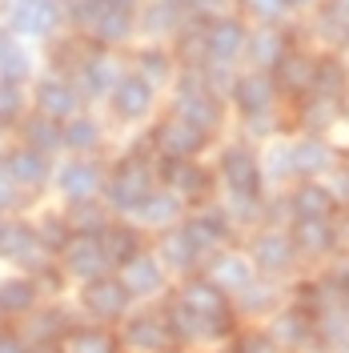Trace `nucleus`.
I'll list each match as a JSON object with an SVG mask.
<instances>
[{
	"mask_svg": "<svg viewBox=\"0 0 349 353\" xmlns=\"http://www.w3.org/2000/svg\"><path fill=\"white\" fill-rule=\"evenodd\" d=\"M209 277H213L225 293L245 289L253 281V261H245V257H217V261L209 265Z\"/></svg>",
	"mask_w": 349,
	"mask_h": 353,
	"instance_id": "obj_40",
	"label": "nucleus"
},
{
	"mask_svg": "<svg viewBox=\"0 0 349 353\" xmlns=\"http://www.w3.org/2000/svg\"><path fill=\"white\" fill-rule=\"evenodd\" d=\"M293 257H297L293 237L281 233V229H265L261 237L253 241V253H249L253 269H261V273H285L293 265Z\"/></svg>",
	"mask_w": 349,
	"mask_h": 353,
	"instance_id": "obj_25",
	"label": "nucleus"
},
{
	"mask_svg": "<svg viewBox=\"0 0 349 353\" xmlns=\"http://www.w3.org/2000/svg\"><path fill=\"white\" fill-rule=\"evenodd\" d=\"M112 273L125 281V289L132 293V301L157 297V293L165 289V265L157 261V253H149V249H141L137 257H129L125 265H117Z\"/></svg>",
	"mask_w": 349,
	"mask_h": 353,
	"instance_id": "obj_20",
	"label": "nucleus"
},
{
	"mask_svg": "<svg viewBox=\"0 0 349 353\" xmlns=\"http://www.w3.org/2000/svg\"><path fill=\"white\" fill-rule=\"evenodd\" d=\"M0 161H4L8 176L21 185V193H28V201L52 189V165H57L52 157H44V153H37V149L21 145V141H12V145L0 149Z\"/></svg>",
	"mask_w": 349,
	"mask_h": 353,
	"instance_id": "obj_10",
	"label": "nucleus"
},
{
	"mask_svg": "<svg viewBox=\"0 0 349 353\" xmlns=\"http://www.w3.org/2000/svg\"><path fill=\"white\" fill-rule=\"evenodd\" d=\"M309 92L313 97H329V101H341V92H346V65L337 57H313Z\"/></svg>",
	"mask_w": 349,
	"mask_h": 353,
	"instance_id": "obj_35",
	"label": "nucleus"
},
{
	"mask_svg": "<svg viewBox=\"0 0 349 353\" xmlns=\"http://www.w3.org/2000/svg\"><path fill=\"white\" fill-rule=\"evenodd\" d=\"M157 261L165 265V269H193V265L201 261V253H197V245L189 241V233H185V225H181V221L161 229Z\"/></svg>",
	"mask_w": 349,
	"mask_h": 353,
	"instance_id": "obj_31",
	"label": "nucleus"
},
{
	"mask_svg": "<svg viewBox=\"0 0 349 353\" xmlns=\"http://www.w3.org/2000/svg\"><path fill=\"white\" fill-rule=\"evenodd\" d=\"M101 245H105L112 269H117V265H125L129 257H137V253L145 249V237H141V229L129 225V221H109V225L101 229Z\"/></svg>",
	"mask_w": 349,
	"mask_h": 353,
	"instance_id": "obj_32",
	"label": "nucleus"
},
{
	"mask_svg": "<svg viewBox=\"0 0 349 353\" xmlns=\"http://www.w3.org/2000/svg\"><path fill=\"white\" fill-rule=\"evenodd\" d=\"M289 161H293V169L301 176H313V173H321L329 165V145L317 137V132H309V137H301L293 149H289Z\"/></svg>",
	"mask_w": 349,
	"mask_h": 353,
	"instance_id": "obj_37",
	"label": "nucleus"
},
{
	"mask_svg": "<svg viewBox=\"0 0 349 353\" xmlns=\"http://www.w3.org/2000/svg\"><path fill=\"white\" fill-rule=\"evenodd\" d=\"M221 176H225L229 193H245V197L261 193V165L249 145H229L221 153Z\"/></svg>",
	"mask_w": 349,
	"mask_h": 353,
	"instance_id": "obj_19",
	"label": "nucleus"
},
{
	"mask_svg": "<svg viewBox=\"0 0 349 353\" xmlns=\"http://www.w3.org/2000/svg\"><path fill=\"white\" fill-rule=\"evenodd\" d=\"M169 112L181 117V121H189V125H197V129L213 132L221 125V112H225V97L205 85L201 68H181V81L173 85V109Z\"/></svg>",
	"mask_w": 349,
	"mask_h": 353,
	"instance_id": "obj_2",
	"label": "nucleus"
},
{
	"mask_svg": "<svg viewBox=\"0 0 349 353\" xmlns=\"http://www.w3.org/2000/svg\"><path fill=\"white\" fill-rule=\"evenodd\" d=\"M129 68L137 72V77H145L149 85H169L177 77V57H173V48H165L161 41H149V44H141L137 52H132V61Z\"/></svg>",
	"mask_w": 349,
	"mask_h": 353,
	"instance_id": "obj_28",
	"label": "nucleus"
},
{
	"mask_svg": "<svg viewBox=\"0 0 349 353\" xmlns=\"http://www.w3.org/2000/svg\"><path fill=\"white\" fill-rule=\"evenodd\" d=\"M149 141H153L157 157H197L205 145H209V132L169 112V117L149 132Z\"/></svg>",
	"mask_w": 349,
	"mask_h": 353,
	"instance_id": "obj_16",
	"label": "nucleus"
},
{
	"mask_svg": "<svg viewBox=\"0 0 349 353\" xmlns=\"http://www.w3.org/2000/svg\"><path fill=\"white\" fill-rule=\"evenodd\" d=\"M37 77V52L32 44L17 37L8 24H0V81H12V85H24Z\"/></svg>",
	"mask_w": 349,
	"mask_h": 353,
	"instance_id": "obj_21",
	"label": "nucleus"
},
{
	"mask_svg": "<svg viewBox=\"0 0 349 353\" xmlns=\"http://www.w3.org/2000/svg\"><path fill=\"white\" fill-rule=\"evenodd\" d=\"M153 189H157V149H153V141L145 137L132 153H125L109 169L105 189H101V201L109 205L112 213L132 217V213H137V205L149 197Z\"/></svg>",
	"mask_w": 349,
	"mask_h": 353,
	"instance_id": "obj_1",
	"label": "nucleus"
},
{
	"mask_svg": "<svg viewBox=\"0 0 349 353\" xmlns=\"http://www.w3.org/2000/svg\"><path fill=\"white\" fill-rule=\"evenodd\" d=\"M233 353H281V345L269 333H245V337H237V350Z\"/></svg>",
	"mask_w": 349,
	"mask_h": 353,
	"instance_id": "obj_45",
	"label": "nucleus"
},
{
	"mask_svg": "<svg viewBox=\"0 0 349 353\" xmlns=\"http://www.w3.org/2000/svg\"><path fill=\"white\" fill-rule=\"evenodd\" d=\"M24 112H28V88L0 81V132H12Z\"/></svg>",
	"mask_w": 349,
	"mask_h": 353,
	"instance_id": "obj_42",
	"label": "nucleus"
},
{
	"mask_svg": "<svg viewBox=\"0 0 349 353\" xmlns=\"http://www.w3.org/2000/svg\"><path fill=\"white\" fill-rule=\"evenodd\" d=\"M289 44H293V37L285 32L281 24H257V28L245 37V52H241V57H249L253 68H273L277 57H281Z\"/></svg>",
	"mask_w": 349,
	"mask_h": 353,
	"instance_id": "obj_26",
	"label": "nucleus"
},
{
	"mask_svg": "<svg viewBox=\"0 0 349 353\" xmlns=\"http://www.w3.org/2000/svg\"><path fill=\"white\" fill-rule=\"evenodd\" d=\"M61 125H65V121H52V117H44V112L28 109L12 132H17L21 145H28V149H37V153L57 161V157L65 153V129H61Z\"/></svg>",
	"mask_w": 349,
	"mask_h": 353,
	"instance_id": "obj_22",
	"label": "nucleus"
},
{
	"mask_svg": "<svg viewBox=\"0 0 349 353\" xmlns=\"http://www.w3.org/2000/svg\"><path fill=\"white\" fill-rule=\"evenodd\" d=\"M0 24L28 44H41L65 28V0H0Z\"/></svg>",
	"mask_w": 349,
	"mask_h": 353,
	"instance_id": "obj_3",
	"label": "nucleus"
},
{
	"mask_svg": "<svg viewBox=\"0 0 349 353\" xmlns=\"http://www.w3.org/2000/svg\"><path fill=\"white\" fill-rule=\"evenodd\" d=\"M132 37H137V8L109 4V0H105V8L97 12L92 28L85 32L88 44H97V48H117V52H121Z\"/></svg>",
	"mask_w": 349,
	"mask_h": 353,
	"instance_id": "obj_17",
	"label": "nucleus"
},
{
	"mask_svg": "<svg viewBox=\"0 0 349 353\" xmlns=\"http://www.w3.org/2000/svg\"><path fill=\"white\" fill-rule=\"evenodd\" d=\"M269 337L277 341V345H301L306 337H313V317H306L301 309H293V313H281L277 321H273V330H269Z\"/></svg>",
	"mask_w": 349,
	"mask_h": 353,
	"instance_id": "obj_41",
	"label": "nucleus"
},
{
	"mask_svg": "<svg viewBox=\"0 0 349 353\" xmlns=\"http://www.w3.org/2000/svg\"><path fill=\"white\" fill-rule=\"evenodd\" d=\"M121 350H132V353H165L173 345L177 337L165 321V313H149V309H129L121 321Z\"/></svg>",
	"mask_w": 349,
	"mask_h": 353,
	"instance_id": "obj_11",
	"label": "nucleus"
},
{
	"mask_svg": "<svg viewBox=\"0 0 349 353\" xmlns=\"http://www.w3.org/2000/svg\"><path fill=\"white\" fill-rule=\"evenodd\" d=\"M289 12H306V8H317V0H285Z\"/></svg>",
	"mask_w": 349,
	"mask_h": 353,
	"instance_id": "obj_47",
	"label": "nucleus"
},
{
	"mask_svg": "<svg viewBox=\"0 0 349 353\" xmlns=\"http://www.w3.org/2000/svg\"><path fill=\"white\" fill-rule=\"evenodd\" d=\"M28 109L44 112V117H52V121H68L72 112L88 109L85 97H81V88L72 85V77L65 72H37L32 81H28Z\"/></svg>",
	"mask_w": 349,
	"mask_h": 353,
	"instance_id": "obj_8",
	"label": "nucleus"
},
{
	"mask_svg": "<svg viewBox=\"0 0 349 353\" xmlns=\"http://www.w3.org/2000/svg\"><path fill=\"white\" fill-rule=\"evenodd\" d=\"M249 24L233 12H217L205 21V65H233L245 52Z\"/></svg>",
	"mask_w": 349,
	"mask_h": 353,
	"instance_id": "obj_13",
	"label": "nucleus"
},
{
	"mask_svg": "<svg viewBox=\"0 0 349 353\" xmlns=\"http://www.w3.org/2000/svg\"><path fill=\"white\" fill-rule=\"evenodd\" d=\"M77 325V317H72V309L61 305V297H44L37 309H28L21 321H17V333L24 337V345H37V341H61L68 330Z\"/></svg>",
	"mask_w": 349,
	"mask_h": 353,
	"instance_id": "obj_14",
	"label": "nucleus"
},
{
	"mask_svg": "<svg viewBox=\"0 0 349 353\" xmlns=\"http://www.w3.org/2000/svg\"><path fill=\"white\" fill-rule=\"evenodd\" d=\"M57 265L77 285H85V281L101 277V273H112V261L105 253V245H101V233H72L65 241V249L57 253Z\"/></svg>",
	"mask_w": 349,
	"mask_h": 353,
	"instance_id": "obj_9",
	"label": "nucleus"
},
{
	"mask_svg": "<svg viewBox=\"0 0 349 353\" xmlns=\"http://www.w3.org/2000/svg\"><path fill=\"white\" fill-rule=\"evenodd\" d=\"M289 237H293V249H297V253H313V257L326 253V249H333V241H337V233L329 229L326 217H301Z\"/></svg>",
	"mask_w": 349,
	"mask_h": 353,
	"instance_id": "obj_34",
	"label": "nucleus"
},
{
	"mask_svg": "<svg viewBox=\"0 0 349 353\" xmlns=\"http://www.w3.org/2000/svg\"><path fill=\"white\" fill-rule=\"evenodd\" d=\"M289 209H293V217H329L333 213V193L329 189H321V185H313V181H306L293 197H289Z\"/></svg>",
	"mask_w": 349,
	"mask_h": 353,
	"instance_id": "obj_39",
	"label": "nucleus"
},
{
	"mask_svg": "<svg viewBox=\"0 0 349 353\" xmlns=\"http://www.w3.org/2000/svg\"><path fill=\"white\" fill-rule=\"evenodd\" d=\"M269 72H273V85H277L281 97H306L309 81H313V57L301 52L297 44H289Z\"/></svg>",
	"mask_w": 349,
	"mask_h": 353,
	"instance_id": "obj_23",
	"label": "nucleus"
},
{
	"mask_svg": "<svg viewBox=\"0 0 349 353\" xmlns=\"http://www.w3.org/2000/svg\"><path fill=\"white\" fill-rule=\"evenodd\" d=\"M157 176L181 201H201L209 193V173L193 165V157H157Z\"/></svg>",
	"mask_w": 349,
	"mask_h": 353,
	"instance_id": "obj_18",
	"label": "nucleus"
},
{
	"mask_svg": "<svg viewBox=\"0 0 349 353\" xmlns=\"http://www.w3.org/2000/svg\"><path fill=\"white\" fill-rule=\"evenodd\" d=\"M32 225H37V241H41V249H48L52 257H57V253L65 249V241L72 237V225H68L65 209H44Z\"/></svg>",
	"mask_w": 349,
	"mask_h": 353,
	"instance_id": "obj_38",
	"label": "nucleus"
},
{
	"mask_svg": "<svg viewBox=\"0 0 349 353\" xmlns=\"http://www.w3.org/2000/svg\"><path fill=\"white\" fill-rule=\"evenodd\" d=\"M24 205H28V193H21V185L8 176L0 161V213H24Z\"/></svg>",
	"mask_w": 349,
	"mask_h": 353,
	"instance_id": "obj_44",
	"label": "nucleus"
},
{
	"mask_svg": "<svg viewBox=\"0 0 349 353\" xmlns=\"http://www.w3.org/2000/svg\"><path fill=\"white\" fill-rule=\"evenodd\" d=\"M65 353H121V337L109 325H97V321H77L72 330L61 337Z\"/></svg>",
	"mask_w": 349,
	"mask_h": 353,
	"instance_id": "obj_29",
	"label": "nucleus"
},
{
	"mask_svg": "<svg viewBox=\"0 0 349 353\" xmlns=\"http://www.w3.org/2000/svg\"><path fill=\"white\" fill-rule=\"evenodd\" d=\"M277 97H281V92L273 85V72H269V68H245V72L233 77V85H229V101H233L245 117L273 112Z\"/></svg>",
	"mask_w": 349,
	"mask_h": 353,
	"instance_id": "obj_15",
	"label": "nucleus"
},
{
	"mask_svg": "<svg viewBox=\"0 0 349 353\" xmlns=\"http://www.w3.org/2000/svg\"><path fill=\"white\" fill-rule=\"evenodd\" d=\"M237 4L253 24H285V17H289L285 0H237Z\"/></svg>",
	"mask_w": 349,
	"mask_h": 353,
	"instance_id": "obj_43",
	"label": "nucleus"
},
{
	"mask_svg": "<svg viewBox=\"0 0 349 353\" xmlns=\"http://www.w3.org/2000/svg\"><path fill=\"white\" fill-rule=\"evenodd\" d=\"M181 209H185V201L169 193V189H153L149 197L137 205V213L132 217L141 221V225H149V229H165V225H177L181 221Z\"/></svg>",
	"mask_w": 349,
	"mask_h": 353,
	"instance_id": "obj_33",
	"label": "nucleus"
},
{
	"mask_svg": "<svg viewBox=\"0 0 349 353\" xmlns=\"http://www.w3.org/2000/svg\"><path fill=\"white\" fill-rule=\"evenodd\" d=\"M61 129H65V153L92 157V153H101V149H105V125H101L88 109L72 112Z\"/></svg>",
	"mask_w": 349,
	"mask_h": 353,
	"instance_id": "obj_30",
	"label": "nucleus"
},
{
	"mask_svg": "<svg viewBox=\"0 0 349 353\" xmlns=\"http://www.w3.org/2000/svg\"><path fill=\"white\" fill-rule=\"evenodd\" d=\"M0 261L17 265L21 273H37L52 261V253L37 241V225L24 213H0Z\"/></svg>",
	"mask_w": 349,
	"mask_h": 353,
	"instance_id": "obj_5",
	"label": "nucleus"
},
{
	"mask_svg": "<svg viewBox=\"0 0 349 353\" xmlns=\"http://www.w3.org/2000/svg\"><path fill=\"white\" fill-rule=\"evenodd\" d=\"M44 297H41V285L28 277V273H12L0 281V317L4 321H21L28 309H37Z\"/></svg>",
	"mask_w": 349,
	"mask_h": 353,
	"instance_id": "obj_27",
	"label": "nucleus"
},
{
	"mask_svg": "<svg viewBox=\"0 0 349 353\" xmlns=\"http://www.w3.org/2000/svg\"><path fill=\"white\" fill-rule=\"evenodd\" d=\"M77 305L85 313V321H97V325H117L125 313L132 309V293L125 289V281L117 273H101L81 285L77 293Z\"/></svg>",
	"mask_w": 349,
	"mask_h": 353,
	"instance_id": "obj_6",
	"label": "nucleus"
},
{
	"mask_svg": "<svg viewBox=\"0 0 349 353\" xmlns=\"http://www.w3.org/2000/svg\"><path fill=\"white\" fill-rule=\"evenodd\" d=\"M65 217H68V225H72V233H101L112 221V209L101 197H88V201L65 205Z\"/></svg>",
	"mask_w": 349,
	"mask_h": 353,
	"instance_id": "obj_36",
	"label": "nucleus"
},
{
	"mask_svg": "<svg viewBox=\"0 0 349 353\" xmlns=\"http://www.w3.org/2000/svg\"><path fill=\"white\" fill-rule=\"evenodd\" d=\"M125 68H129V65L121 61V52H117V48H97V44H85L81 61H77V68H72L68 77H72V85L81 88L85 105H92V101H105V92L121 81V72H125Z\"/></svg>",
	"mask_w": 349,
	"mask_h": 353,
	"instance_id": "obj_7",
	"label": "nucleus"
},
{
	"mask_svg": "<svg viewBox=\"0 0 349 353\" xmlns=\"http://www.w3.org/2000/svg\"><path fill=\"white\" fill-rule=\"evenodd\" d=\"M28 353H65L61 341H37V345H28Z\"/></svg>",
	"mask_w": 349,
	"mask_h": 353,
	"instance_id": "obj_46",
	"label": "nucleus"
},
{
	"mask_svg": "<svg viewBox=\"0 0 349 353\" xmlns=\"http://www.w3.org/2000/svg\"><path fill=\"white\" fill-rule=\"evenodd\" d=\"M185 225V233H189V241L197 245V253L205 257V253H217L221 245L229 241V217L221 213V209H201V213H193V217L181 221Z\"/></svg>",
	"mask_w": 349,
	"mask_h": 353,
	"instance_id": "obj_24",
	"label": "nucleus"
},
{
	"mask_svg": "<svg viewBox=\"0 0 349 353\" xmlns=\"http://www.w3.org/2000/svg\"><path fill=\"white\" fill-rule=\"evenodd\" d=\"M105 105H109V112L117 121L137 125V121H145V117L157 109V85H149L145 77H137L132 68H125L121 81L105 92Z\"/></svg>",
	"mask_w": 349,
	"mask_h": 353,
	"instance_id": "obj_12",
	"label": "nucleus"
},
{
	"mask_svg": "<svg viewBox=\"0 0 349 353\" xmlns=\"http://www.w3.org/2000/svg\"><path fill=\"white\" fill-rule=\"evenodd\" d=\"M105 161L101 153H68L65 161H57L52 165V189H57V197L72 205V201H88V197H101V189H105Z\"/></svg>",
	"mask_w": 349,
	"mask_h": 353,
	"instance_id": "obj_4",
	"label": "nucleus"
}]
</instances>
